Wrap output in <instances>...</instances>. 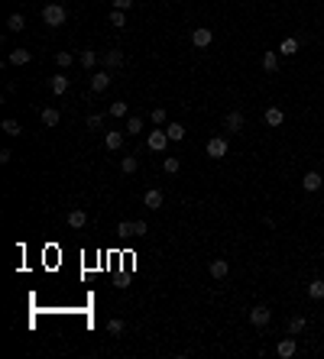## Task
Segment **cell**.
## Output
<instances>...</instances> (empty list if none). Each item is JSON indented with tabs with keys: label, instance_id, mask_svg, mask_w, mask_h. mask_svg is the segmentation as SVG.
Masks as SVG:
<instances>
[{
	"label": "cell",
	"instance_id": "1",
	"mask_svg": "<svg viewBox=\"0 0 324 359\" xmlns=\"http://www.w3.org/2000/svg\"><path fill=\"white\" fill-rule=\"evenodd\" d=\"M65 20H68V10L62 4H46L43 6V23L46 26H65Z\"/></svg>",
	"mask_w": 324,
	"mask_h": 359
},
{
	"label": "cell",
	"instance_id": "2",
	"mask_svg": "<svg viewBox=\"0 0 324 359\" xmlns=\"http://www.w3.org/2000/svg\"><path fill=\"white\" fill-rule=\"evenodd\" d=\"M295 353H298V343H295V336H285V340L275 343V356H279V359H292Z\"/></svg>",
	"mask_w": 324,
	"mask_h": 359
},
{
	"label": "cell",
	"instance_id": "3",
	"mask_svg": "<svg viewBox=\"0 0 324 359\" xmlns=\"http://www.w3.org/2000/svg\"><path fill=\"white\" fill-rule=\"evenodd\" d=\"M204 152H208V158H224V156H227V140H224V136H214V140H208Z\"/></svg>",
	"mask_w": 324,
	"mask_h": 359
},
{
	"label": "cell",
	"instance_id": "4",
	"mask_svg": "<svg viewBox=\"0 0 324 359\" xmlns=\"http://www.w3.org/2000/svg\"><path fill=\"white\" fill-rule=\"evenodd\" d=\"M169 133H165V130H149V149H153V152H162L165 146H169Z\"/></svg>",
	"mask_w": 324,
	"mask_h": 359
},
{
	"label": "cell",
	"instance_id": "5",
	"mask_svg": "<svg viewBox=\"0 0 324 359\" xmlns=\"http://www.w3.org/2000/svg\"><path fill=\"white\" fill-rule=\"evenodd\" d=\"M191 42H195V46H198V49H208V46H211V42H214V32H211V30H208V26H198V30H195V32H191Z\"/></svg>",
	"mask_w": 324,
	"mask_h": 359
},
{
	"label": "cell",
	"instance_id": "6",
	"mask_svg": "<svg viewBox=\"0 0 324 359\" xmlns=\"http://www.w3.org/2000/svg\"><path fill=\"white\" fill-rule=\"evenodd\" d=\"M243 114H240V110H230V114L224 116V130L227 133H240V130H243Z\"/></svg>",
	"mask_w": 324,
	"mask_h": 359
},
{
	"label": "cell",
	"instance_id": "7",
	"mask_svg": "<svg viewBox=\"0 0 324 359\" xmlns=\"http://www.w3.org/2000/svg\"><path fill=\"white\" fill-rule=\"evenodd\" d=\"M269 320H272V310H269V308L259 304V308H253V310H250V324H253V327H266Z\"/></svg>",
	"mask_w": 324,
	"mask_h": 359
},
{
	"label": "cell",
	"instance_id": "8",
	"mask_svg": "<svg viewBox=\"0 0 324 359\" xmlns=\"http://www.w3.org/2000/svg\"><path fill=\"white\" fill-rule=\"evenodd\" d=\"M143 204H146V207H149V210H159V207L165 204V194H162V191H159V188H149V191H146V194H143Z\"/></svg>",
	"mask_w": 324,
	"mask_h": 359
},
{
	"label": "cell",
	"instance_id": "9",
	"mask_svg": "<svg viewBox=\"0 0 324 359\" xmlns=\"http://www.w3.org/2000/svg\"><path fill=\"white\" fill-rule=\"evenodd\" d=\"M263 120H266V126H282V123H285V110L282 107H266Z\"/></svg>",
	"mask_w": 324,
	"mask_h": 359
},
{
	"label": "cell",
	"instance_id": "10",
	"mask_svg": "<svg viewBox=\"0 0 324 359\" xmlns=\"http://www.w3.org/2000/svg\"><path fill=\"white\" fill-rule=\"evenodd\" d=\"M68 226H72V230H81V226H85L88 224V214L85 210H81V207H72V210H68Z\"/></svg>",
	"mask_w": 324,
	"mask_h": 359
},
{
	"label": "cell",
	"instance_id": "11",
	"mask_svg": "<svg viewBox=\"0 0 324 359\" xmlns=\"http://www.w3.org/2000/svg\"><path fill=\"white\" fill-rule=\"evenodd\" d=\"M321 184H324L321 172H305V178H301V188L305 191H321Z\"/></svg>",
	"mask_w": 324,
	"mask_h": 359
},
{
	"label": "cell",
	"instance_id": "12",
	"mask_svg": "<svg viewBox=\"0 0 324 359\" xmlns=\"http://www.w3.org/2000/svg\"><path fill=\"white\" fill-rule=\"evenodd\" d=\"M30 62H33V52H26V49H13L7 55V65H30Z\"/></svg>",
	"mask_w": 324,
	"mask_h": 359
},
{
	"label": "cell",
	"instance_id": "13",
	"mask_svg": "<svg viewBox=\"0 0 324 359\" xmlns=\"http://www.w3.org/2000/svg\"><path fill=\"white\" fill-rule=\"evenodd\" d=\"M39 120H43V126H59L62 114L55 107H43V110H39Z\"/></svg>",
	"mask_w": 324,
	"mask_h": 359
},
{
	"label": "cell",
	"instance_id": "14",
	"mask_svg": "<svg viewBox=\"0 0 324 359\" xmlns=\"http://www.w3.org/2000/svg\"><path fill=\"white\" fill-rule=\"evenodd\" d=\"M107 88H110V74H107V72H98V74H91V91H94V94L107 91Z\"/></svg>",
	"mask_w": 324,
	"mask_h": 359
},
{
	"label": "cell",
	"instance_id": "15",
	"mask_svg": "<svg viewBox=\"0 0 324 359\" xmlns=\"http://www.w3.org/2000/svg\"><path fill=\"white\" fill-rule=\"evenodd\" d=\"M7 30L10 32H23L26 30V16L23 13H10V16H7Z\"/></svg>",
	"mask_w": 324,
	"mask_h": 359
},
{
	"label": "cell",
	"instance_id": "16",
	"mask_svg": "<svg viewBox=\"0 0 324 359\" xmlns=\"http://www.w3.org/2000/svg\"><path fill=\"white\" fill-rule=\"evenodd\" d=\"M101 58H104L107 68H120V65H123V52H120V49H107Z\"/></svg>",
	"mask_w": 324,
	"mask_h": 359
},
{
	"label": "cell",
	"instance_id": "17",
	"mask_svg": "<svg viewBox=\"0 0 324 359\" xmlns=\"http://www.w3.org/2000/svg\"><path fill=\"white\" fill-rule=\"evenodd\" d=\"M211 275H214V278H227V275H230V262L227 259H214L211 262Z\"/></svg>",
	"mask_w": 324,
	"mask_h": 359
},
{
	"label": "cell",
	"instance_id": "18",
	"mask_svg": "<svg viewBox=\"0 0 324 359\" xmlns=\"http://www.w3.org/2000/svg\"><path fill=\"white\" fill-rule=\"evenodd\" d=\"M49 88H52V94H65L68 91V74H52Z\"/></svg>",
	"mask_w": 324,
	"mask_h": 359
},
{
	"label": "cell",
	"instance_id": "19",
	"mask_svg": "<svg viewBox=\"0 0 324 359\" xmlns=\"http://www.w3.org/2000/svg\"><path fill=\"white\" fill-rule=\"evenodd\" d=\"M308 298H311V301H321L324 298V278L308 282Z\"/></svg>",
	"mask_w": 324,
	"mask_h": 359
},
{
	"label": "cell",
	"instance_id": "20",
	"mask_svg": "<svg viewBox=\"0 0 324 359\" xmlns=\"http://www.w3.org/2000/svg\"><path fill=\"white\" fill-rule=\"evenodd\" d=\"M305 327H308V320H305V317H301V314L288 317V334H292V336H298V334H301V330H305Z\"/></svg>",
	"mask_w": 324,
	"mask_h": 359
},
{
	"label": "cell",
	"instance_id": "21",
	"mask_svg": "<svg viewBox=\"0 0 324 359\" xmlns=\"http://www.w3.org/2000/svg\"><path fill=\"white\" fill-rule=\"evenodd\" d=\"M143 126H146V123H143V116H127V136H140Z\"/></svg>",
	"mask_w": 324,
	"mask_h": 359
},
{
	"label": "cell",
	"instance_id": "22",
	"mask_svg": "<svg viewBox=\"0 0 324 359\" xmlns=\"http://www.w3.org/2000/svg\"><path fill=\"white\" fill-rule=\"evenodd\" d=\"M104 146L107 149H120L123 146V133H120V130H110V133L104 136Z\"/></svg>",
	"mask_w": 324,
	"mask_h": 359
},
{
	"label": "cell",
	"instance_id": "23",
	"mask_svg": "<svg viewBox=\"0 0 324 359\" xmlns=\"http://www.w3.org/2000/svg\"><path fill=\"white\" fill-rule=\"evenodd\" d=\"M165 133H169V140H172V142L185 140V126H182V123H165Z\"/></svg>",
	"mask_w": 324,
	"mask_h": 359
},
{
	"label": "cell",
	"instance_id": "24",
	"mask_svg": "<svg viewBox=\"0 0 324 359\" xmlns=\"http://www.w3.org/2000/svg\"><path fill=\"white\" fill-rule=\"evenodd\" d=\"M107 114H110V116H120V120H123V116L130 114V104H123V100H114V104L107 107Z\"/></svg>",
	"mask_w": 324,
	"mask_h": 359
},
{
	"label": "cell",
	"instance_id": "25",
	"mask_svg": "<svg viewBox=\"0 0 324 359\" xmlns=\"http://www.w3.org/2000/svg\"><path fill=\"white\" fill-rule=\"evenodd\" d=\"M149 123H156V126H165V123H169V114H165V107L149 110Z\"/></svg>",
	"mask_w": 324,
	"mask_h": 359
},
{
	"label": "cell",
	"instance_id": "26",
	"mask_svg": "<svg viewBox=\"0 0 324 359\" xmlns=\"http://www.w3.org/2000/svg\"><path fill=\"white\" fill-rule=\"evenodd\" d=\"M78 62H81L85 68H94V65H98V52H94V49H81Z\"/></svg>",
	"mask_w": 324,
	"mask_h": 359
},
{
	"label": "cell",
	"instance_id": "27",
	"mask_svg": "<svg viewBox=\"0 0 324 359\" xmlns=\"http://www.w3.org/2000/svg\"><path fill=\"white\" fill-rule=\"evenodd\" d=\"M0 130H4V133H7V136H20V133H23V126H20V123H17V120H10V116H7V120H4V123H0Z\"/></svg>",
	"mask_w": 324,
	"mask_h": 359
},
{
	"label": "cell",
	"instance_id": "28",
	"mask_svg": "<svg viewBox=\"0 0 324 359\" xmlns=\"http://www.w3.org/2000/svg\"><path fill=\"white\" fill-rule=\"evenodd\" d=\"M136 168H140V162H136V156H123V162H120V172H123V175H133Z\"/></svg>",
	"mask_w": 324,
	"mask_h": 359
},
{
	"label": "cell",
	"instance_id": "29",
	"mask_svg": "<svg viewBox=\"0 0 324 359\" xmlns=\"http://www.w3.org/2000/svg\"><path fill=\"white\" fill-rule=\"evenodd\" d=\"M110 26H114V30H123V26H127V10H114L110 13Z\"/></svg>",
	"mask_w": 324,
	"mask_h": 359
},
{
	"label": "cell",
	"instance_id": "30",
	"mask_svg": "<svg viewBox=\"0 0 324 359\" xmlns=\"http://www.w3.org/2000/svg\"><path fill=\"white\" fill-rule=\"evenodd\" d=\"M162 168L169 172V175H178V168H182V162H178L175 156H165V158H162Z\"/></svg>",
	"mask_w": 324,
	"mask_h": 359
},
{
	"label": "cell",
	"instance_id": "31",
	"mask_svg": "<svg viewBox=\"0 0 324 359\" xmlns=\"http://www.w3.org/2000/svg\"><path fill=\"white\" fill-rule=\"evenodd\" d=\"M295 52H298V39H282L279 55H295Z\"/></svg>",
	"mask_w": 324,
	"mask_h": 359
},
{
	"label": "cell",
	"instance_id": "32",
	"mask_svg": "<svg viewBox=\"0 0 324 359\" xmlns=\"http://www.w3.org/2000/svg\"><path fill=\"white\" fill-rule=\"evenodd\" d=\"M263 68L266 72H275V68H279V55L275 52H263Z\"/></svg>",
	"mask_w": 324,
	"mask_h": 359
},
{
	"label": "cell",
	"instance_id": "33",
	"mask_svg": "<svg viewBox=\"0 0 324 359\" xmlns=\"http://www.w3.org/2000/svg\"><path fill=\"white\" fill-rule=\"evenodd\" d=\"M107 334L110 336H120L123 334V320H117V317H114V320H107Z\"/></svg>",
	"mask_w": 324,
	"mask_h": 359
},
{
	"label": "cell",
	"instance_id": "34",
	"mask_svg": "<svg viewBox=\"0 0 324 359\" xmlns=\"http://www.w3.org/2000/svg\"><path fill=\"white\" fill-rule=\"evenodd\" d=\"M117 233H120V236H133V220H120V224H117Z\"/></svg>",
	"mask_w": 324,
	"mask_h": 359
},
{
	"label": "cell",
	"instance_id": "35",
	"mask_svg": "<svg viewBox=\"0 0 324 359\" xmlns=\"http://www.w3.org/2000/svg\"><path fill=\"white\" fill-rule=\"evenodd\" d=\"M104 126V114H91L88 116V130H101Z\"/></svg>",
	"mask_w": 324,
	"mask_h": 359
},
{
	"label": "cell",
	"instance_id": "36",
	"mask_svg": "<svg viewBox=\"0 0 324 359\" xmlns=\"http://www.w3.org/2000/svg\"><path fill=\"white\" fill-rule=\"evenodd\" d=\"M55 65H59V68H68V65H72V52H59V55H55Z\"/></svg>",
	"mask_w": 324,
	"mask_h": 359
},
{
	"label": "cell",
	"instance_id": "37",
	"mask_svg": "<svg viewBox=\"0 0 324 359\" xmlns=\"http://www.w3.org/2000/svg\"><path fill=\"white\" fill-rule=\"evenodd\" d=\"M133 236H146V224L143 220H133Z\"/></svg>",
	"mask_w": 324,
	"mask_h": 359
},
{
	"label": "cell",
	"instance_id": "38",
	"mask_svg": "<svg viewBox=\"0 0 324 359\" xmlns=\"http://www.w3.org/2000/svg\"><path fill=\"white\" fill-rule=\"evenodd\" d=\"M110 4H114V10H130L133 0H110Z\"/></svg>",
	"mask_w": 324,
	"mask_h": 359
},
{
	"label": "cell",
	"instance_id": "39",
	"mask_svg": "<svg viewBox=\"0 0 324 359\" xmlns=\"http://www.w3.org/2000/svg\"><path fill=\"white\" fill-rule=\"evenodd\" d=\"M10 158H13V152H10V149H0V162L7 165V162H10Z\"/></svg>",
	"mask_w": 324,
	"mask_h": 359
},
{
	"label": "cell",
	"instance_id": "40",
	"mask_svg": "<svg viewBox=\"0 0 324 359\" xmlns=\"http://www.w3.org/2000/svg\"><path fill=\"white\" fill-rule=\"evenodd\" d=\"M321 268H324V262H321Z\"/></svg>",
	"mask_w": 324,
	"mask_h": 359
}]
</instances>
